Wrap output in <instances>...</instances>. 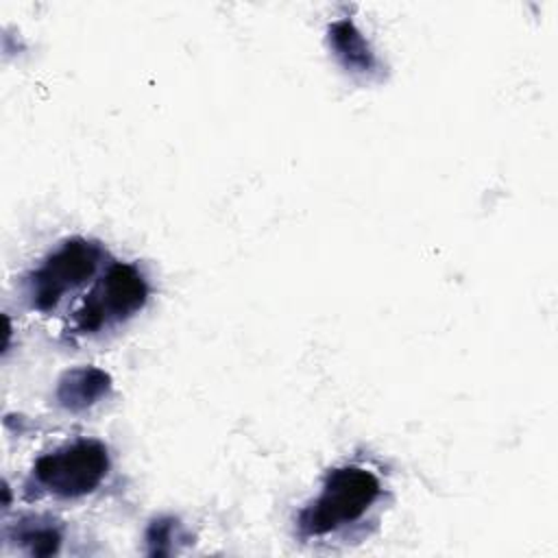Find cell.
<instances>
[{"label":"cell","instance_id":"cell-5","mask_svg":"<svg viewBox=\"0 0 558 558\" xmlns=\"http://www.w3.org/2000/svg\"><path fill=\"white\" fill-rule=\"evenodd\" d=\"M113 381L109 373H105L98 366H74L65 371L54 388V399L57 403L72 412H85L100 401H105L111 395Z\"/></svg>","mask_w":558,"mask_h":558},{"label":"cell","instance_id":"cell-2","mask_svg":"<svg viewBox=\"0 0 558 558\" xmlns=\"http://www.w3.org/2000/svg\"><path fill=\"white\" fill-rule=\"evenodd\" d=\"M105 255L102 244L89 238L72 235L59 242L22 281L28 307L39 314L54 312L65 296L83 288L98 272Z\"/></svg>","mask_w":558,"mask_h":558},{"label":"cell","instance_id":"cell-4","mask_svg":"<svg viewBox=\"0 0 558 558\" xmlns=\"http://www.w3.org/2000/svg\"><path fill=\"white\" fill-rule=\"evenodd\" d=\"M109 466V449L102 440L76 438L35 460L28 490L35 488L57 499H81L105 482Z\"/></svg>","mask_w":558,"mask_h":558},{"label":"cell","instance_id":"cell-1","mask_svg":"<svg viewBox=\"0 0 558 558\" xmlns=\"http://www.w3.org/2000/svg\"><path fill=\"white\" fill-rule=\"evenodd\" d=\"M379 477L360 464L333 466L320 493L296 514L301 538H323L357 523L381 497Z\"/></svg>","mask_w":558,"mask_h":558},{"label":"cell","instance_id":"cell-3","mask_svg":"<svg viewBox=\"0 0 558 558\" xmlns=\"http://www.w3.org/2000/svg\"><path fill=\"white\" fill-rule=\"evenodd\" d=\"M150 296L146 275L137 264L111 262L74 310L70 329L76 336H96L140 314Z\"/></svg>","mask_w":558,"mask_h":558},{"label":"cell","instance_id":"cell-6","mask_svg":"<svg viewBox=\"0 0 558 558\" xmlns=\"http://www.w3.org/2000/svg\"><path fill=\"white\" fill-rule=\"evenodd\" d=\"M327 41L333 57L347 72L362 76H373L379 72L381 63L375 50L351 17L333 20L327 28Z\"/></svg>","mask_w":558,"mask_h":558},{"label":"cell","instance_id":"cell-8","mask_svg":"<svg viewBox=\"0 0 558 558\" xmlns=\"http://www.w3.org/2000/svg\"><path fill=\"white\" fill-rule=\"evenodd\" d=\"M177 541H187V536L174 517H157L150 521L146 530V545L150 556L172 554Z\"/></svg>","mask_w":558,"mask_h":558},{"label":"cell","instance_id":"cell-7","mask_svg":"<svg viewBox=\"0 0 558 558\" xmlns=\"http://www.w3.org/2000/svg\"><path fill=\"white\" fill-rule=\"evenodd\" d=\"M11 534L31 556H52L63 541L61 525L48 517H24Z\"/></svg>","mask_w":558,"mask_h":558}]
</instances>
